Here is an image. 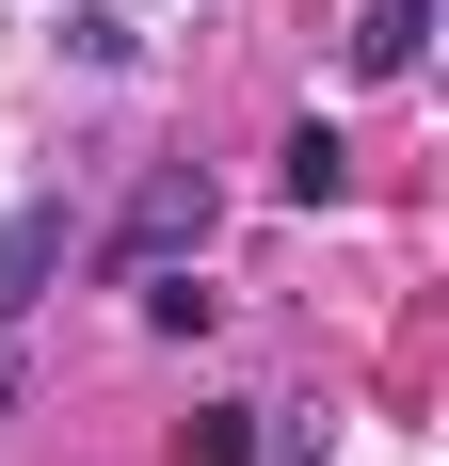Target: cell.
Returning a JSON list of instances; mask_svg holds the SVG:
<instances>
[{"mask_svg":"<svg viewBox=\"0 0 449 466\" xmlns=\"http://www.w3.org/2000/svg\"><path fill=\"white\" fill-rule=\"evenodd\" d=\"M417 48H434V0H369L354 16V81H402Z\"/></svg>","mask_w":449,"mask_h":466,"instance_id":"cell-4","label":"cell"},{"mask_svg":"<svg viewBox=\"0 0 449 466\" xmlns=\"http://www.w3.org/2000/svg\"><path fill=\"white\" fill-rule=\"evenodd\" d=\"M273 193H289V209H337V193H354V145H337V129L305 113V129L273 145Z\"/></svg>","mask_w":449,"mask_h":466,"instance_id":"cell-3","label":"cell"},{"mask_svg":"<svg viewBox=\"0 0 449 466\" xmlns=\"http://www.w3.org/2000/svg\"><path fill=\"white\" fill-rule=\"evenodd\" d=\"M0 419H16V354H0Z\"/></svg>","mask_w":449,"mask_h":466,"instance_id":"cell-7","label":"cell"},{"mask_svg":"<svg viewBox=\"0 0 449 466\" xmlns=\"http://www.w3.org/2000/svg\"><path fill=\"white\" fill-rule=\"evenodd\" d=\"M145 322H161V338H209V322H224V289L193 274V258H161V274H145Z\"/></svg>","mask_w":449,"mask_h":466,"instance_id":"cell-5","label":"cell"},{"mask_svg":"<svg viewBox=\"0 0 449 466\" xmlns=\"http://www.w3.org/2000/svg\"><path fill=\"white\" fill-rule=\"evenodd\" d=\"M209 226H224L209 161H161V177L129 193V226H113V274H161V258H209Z\"/></svg>","mask_w":449,"mask_h":466,"instance_id":"cell-1","label":"cell"},{"mask_svg":"<svg viewBox=\"0 0 449 466\" xmlns=\"http://www.w3.org/2000/svg\"><path fill=\"white\" fill-rule=\"evenodd\" d=\"M65 258H81V209H65V193H33V209L0 226V322H33L48 289H65Z\"/></svg>","mask_w":449,"mask_h":466,"instance_id":"cell-2","label":"cell"},{"mask_svg":"<svg viewBox=\"0 0 449 466\" xmlns=\"http://www.w3.org/2000/svg\"><path fill=\"white\" fill-rule=\"evenodd\" d=\"M177 466H257V402H193V419H177Z\"/></svg>","mask_w":449,"mask_h":466,"instance_id":"cell-6","label":"cell"}]
</instances>
